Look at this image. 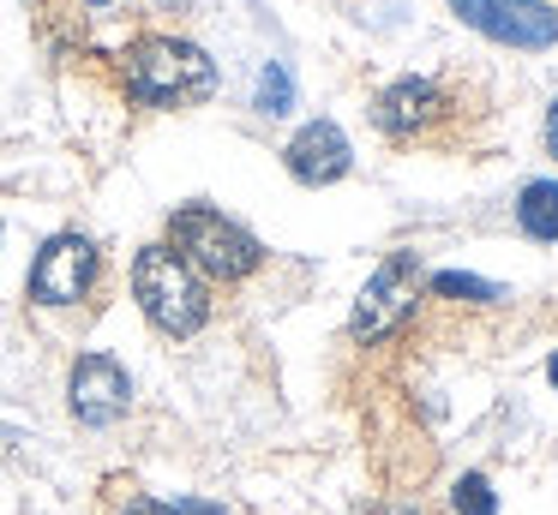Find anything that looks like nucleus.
<instances>
[{
    "label": "nucleus",
    "instance_id": "obj_1",
    "mask_svg": "<svg viewBox=\"0 0 558 515\" xmlns=\"http://www.w3.org/2000/svg\"><path fill=\"white\" fill-rule=\"evenodd\" d=\"M126 72V96L145 108H181V102H205L217 90V66L205 48L181 42V36H145L126 48L121 60Z\"/></svg>",
    "mask_w": 558,
    "mask_h": 515
},
{
    "label": "nucleus",
    "instance_id": "obj_2",
    "mask_svg": "<svg viewBox=\"0 0 558 515\" xmlns=\"http://www.w3.org/2000/svg\"><path fill=\"white\" fill-rule=\"evenodd\" d=\"M133 294L145 306V318L157 323L162 335H198L210 318V294L205 275L181 258L174 246H145L133 258Z\"/></svg>",
    "mask_w": 558,
    "mask_h": 515
},
{
    "label": "nucleus",
    "instance_id": "obj_3",
    "mask_svg": "<svg viewBox=\"0 0 558 515\" xmlns=\"http://www.w3.org/2000/svg\"><path fill=\"white\" fill-rule=\"evenodd\" d=\"M169 234H174V252H181L198 275H210V282H241V275H253L258 263H265V246H258L241 222L205 210V204L174 210Z\"/></svg>",
    "mask_w": 558,
    "mask_h": 515
},
{
    "label": "nucleus",
    "instance_id": "obj_4",
    "mask_svg": "<svg viewBox=\"0 0 558 515\" xmlns=\"http://www.w3.org/2000/svg\"><path fill=\"white\" fill-rule=\"evenodd\" d=\"M414 287H421V258L414 252H385L378 270L366 275L361 299H354V342H385L402 330V318L414 311Z\"/></svg>",
    "mask_w": 558,
    "mask_h": 515
},
{
    "label": "nucleus",
    "instance_id": "obj_5",
    "mask_svg": "<svg viewBox=\"0 0 558 515\" xmlns=\"http://www.w3.org/2000/svg\"><path fill=\"white\" fill-rule=\"evenodd\" d=\"M462 24L510 48H553L558 42V7L553 0H450Z\"/></svg>",
    "mask_w": 558,
    "mask_h": 515
},
{
    "label": "nucleus",
    "instance_id": "obj_6",
    "mask_svg": "<svg viewBox=\"0 0 558 515\" xmlns=\"http://www.w3.org/2000/svg\"><path fill=\"white\" fill-rule=\"evenodd\" d=\"M97 282V246L85 234H54L31 263V299L37 306H73Z\"/></svg>",
    "mask_w": 558,
    "mask_h": 515
},
{
    "label": "nucleus",
    "instance_id": "obj_7",
    "mask_svg": "<svg viewBox=\"0 0 558 515\" xmlns=\"http://www.w3.org/2000/svg\"><path fill=\"white\" fill-rule=\"evenodd\" d=\"M66 395H73V414L85 419V426H114V419L126 414V402H133V383H126L121 359L85 354V359L73 366V383H66Z\"/></svg>",
    "mask_w": 558,
    "mask_h": 515
},
{
    "label": "nucleus",
    "instance_id": "obj_8",
    "mask_svg": "<svg viewBox=\"0 0 558 515\" xmlns=\"http://www.w3.org/2000/svg\"><path fill=\"white\" fill-rule=\"evenodd\" d=\"M282 156H289V174L301 180V186H330V180H342L354 168V150H349L337 120H306Z\"/></svg>",
    "mask_w": 558,
    "mask_h": 515
},
{
    "label": "nucleus",
    "instance_id": "obj_9",
    "mask_svg": "<svg viewBox=\"0 0 558 515\" xmlns=\"http://www.w3.org/2000/svg\"><path fill=\"white\" fill-rule=\"evenodd\" d=\"M433 120H445V90L433 78H397L373 96V126L385 138H414Z\"/></svg>",
    "mask_w": 558,
    "mask_h": 515
},
{
    "label": "nucleus",
    "instance_id": "obj_10",
    "mask_svg": "<svg viewBox=\"0 0 558 515\" xmlns=\"http://www.w3.org/2000/svg\"><path fill=\"white\" fill-rule=\"evenodd\" d=\"M517 222L529 240H558V180H529L522 186Z\"/></svg>",
    "mask_w": 558,
    "mask_h": 515
},
{
    "label": "nucleus",
    "instance_id": "obj_11",
    "mask_svg": "<svg viewBox=\"0 0 558 515\" xmlns=\"http://www.w3.org/2000/svg\"><path fill=\"white\" fill-rule=\"evenodd\" d=\"M294 108V78H289V66H277V60H270L265 72H258V114H289Z\"/></svg>",
    "mask_w": 558,
    "mask_h": 515
},
{
    "label": "nucleus",
    "instance_id": "obj_12",
    "mask_svg": "<svg viewBox=\"0 0 558 515\" xmlns=\"http://www.w3.org/2000/svg\"><path fill=\"white\" fill-rule=\"evenodd\" d=\"M433 294H445V299H469V306H493L498 287H493V282H481V275L445 270V275H433Z\"/></svg>",
    "mask_w": 558,
    "mask_h": 515
},
{
    "label": "nucleus",
    "instance_id": "obj_13",
    "mask_svg": "<svg viewBox=\"0 0 558 515\" xmlns=\"http://www.w3.org/2000/svg\"><path fill=\"white\" fill-rule=\"evenodd\" d=\"M450 503H457V515H493L498 510L493 486H486L481 474H462L457 486H450Z\"/></svg>",
    "mask_w": 558,
    "mask_h": 515
},
{
    "label": "nucleus",
    "instance_id": "obj_14",
    "mask_svg": "<svg viewBox=\"0 0 558 515\" xmlns=\"http://www.w3.org/2000/svg\"><path fill=\"white\" fill-rule=\"evenodd\" d=\"M126 515H181V510H174V503H133V510H126Z\"/></svg>",
    "mask_w": 558,
    "mask_h": 515
},
{
    "label": "nucleus",
    "instance_id": "obj_15",
    "mask_svg": "<svg viewBox=\"0 0 558 515\" xmlns=\"http://www.w3.org/2000/svg\"><path fill=\"white\" fill-rule=\"evenodd\" d=\"M546 150H553V156H558V102H553V108H546Z\"/></svg>",
    "mask_w": 558,
    "mask_h": 515
},
{
    "label": "nucleus",
    "instance_id": "obj_16",
    "mask_svg": "<svg viewBox=\"0 0 558 515\" xmlns=\"http://www.w3.org/2000/svg\"><path fill=\"white\" fill-rule=\"evenodd\" d=\"M181 515H222L217 503H181Z\"/></svg>",
    "mask_w": 558,
    "mask_h": 515
},
{
    "label": "nucleus",
    "instance_id": "obj_17",
    "mask_svg": "<svg viewBox=\"0 0 558 515\" xmlns=\"http://www.w3.org/2000/svg\"><path fill=\"white\" fill-rule=\"evenodd\" d=\"M366 515H421V510H366Z\"/></svg>",
    "mask_w": 558,
    "mask_h": 515
},
{
    "label": "nucleus",
    "instance_id": "obj_18",
    "mask_svg": "<svg viewBox=\"0 0 558 515\" xmlns=\"http://www.w3.org/2000/svg\"><path fill=\"white\" fill-rule=\"evenodd\" d=\"M546 378H553V383H558V354H553V359H546Z\"/></svg>",
    "mask_w": 558,
    "mask_h": 515
},
{
    "label": "nucleus",
    "instance_id": "obj_19",
    "mask_svg": "<svg viewBox=\"0 0 558 515\" xmlns=\"http://www.w3.org/2000/svg\"><path fill=\"white\" fill-rule=\"evenodd\" d=\"M90 7H109V0H90Z\"/></svg>",
    "mask_w": 558,
    "mask_h": 515
}]
</instances>
